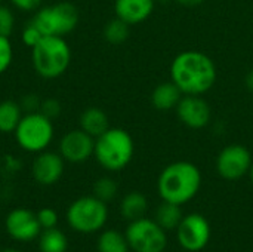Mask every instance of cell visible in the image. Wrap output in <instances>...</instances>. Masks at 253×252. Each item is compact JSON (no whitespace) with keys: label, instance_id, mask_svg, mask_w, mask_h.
Here are the masks:
<instances>
[{"label":"cell","instance_id":"26","mask_svg":"<svg viewBox=\"0 0 253 252\" xmlns=\"http://www.w3.org/2000/svg\"><path fill=\"white\" fill-rule=\"evenodd\" d=\"M44 37V34L40 31V28L31 21V22H28L25 27H24V30H22V42H24V45L25 46H28V48H34L42 39Z\"/></svg>","mask_w":253,"mask_h":252},{"label":"cell","instance_id":"30","mask_svg":"<svg viewBox=\"0 0 253 252\" xmlns=\"http://www.w3.org/2000/svg\"><path fill=\"white\" fill-rule=\"evenodd\" d=\"M19 104H21L24 113H34V111H39L40 110L42 100L37 95H34V94H28V95L22 97V100H21Z\"/></svg>","mask_w":253,"mask_h":252},{"label":"cell","instance_id":"3","mask_svg":"<svg viewBox=\"0 0 253 252\" xmlns=\"http://www.w3.org/2000/svg\"><path fill=\"white\" fill-rule=\"evenodd\" d=\"M135 143L132 135L122 128H108L95 138L93 156L107 171L117 172L125 169L133 159Z\"/></svg>","mask_w":253,"mask_h":252},{"label":"cell","instance_id":"27","mask_svg":"<svg viewBox=\"0 0 253 252\" xmlns=\"http://www.w3.org/2000/svg\"><path fill=\"white\" fill-rule=\"evenodd\" d=\"M15 27V18L7 6L0 4V36L9 37Z\"/></svg>","mask_w":253,"mask_h":252},{"label":"cell","instance_id":"14","mask_svg":"<svg viewBox=\"0 0 253 252\" xmlns=\"http://www.w3.org/2000/svg\"><path fill=\"white\" fill-rule=\"evenodd\" d=\"M64 162L65 160L59 153L44 150L37 153V157L31 166V174L39 184L52 186L61 180L64 174Z\"/></svg>","mask_w":253,"mask_h":252},{"label":"cell","instance_id":"24","mask_svg":"<svg viewBox=\"0 0 253 252\" xmlns=\"http://www.w3.org/2000/svg\"><path fill=\"white\" fill-rule=\"evenodd\" d=\"M117 192H119V186L110 177L99 178L95 183V186H93V196L98 198L99 201L105 202V203L110 202V201H113L117 196Z\"/></svg>","mask_w":253,"mask_h":252},{"label":"cell","instance_id":"12","mask_svg":"<svg viewBox=\"0 0 253 252\" xmlns=\"http://www.w3.org/2000/svg\"><path fill=\"white\" fill-rule=\"evenodd\" d=\"M175 110L178 119L191 129H202L208 126L212 117L209 102L200 95H184Z\"/></svg>","mask_w":253,"mask_h":252},{"label":"cell","instance_id":"35","mask_svg":"<svg viewBox=\"0 0 253 252\" xmlns=\"http://www.w3.org/2000/svg\"><path fill=\"white\" fill-rule=\"evenodd\" d=\"M1 252H19V251H16V250H4V251H1Z\"/></svg>","mask_w":253,"mask_h":252},{"label":"cell","instance_id":"11","mask_svg":"<svg viewBox=\"0 0 253 252\" xmlns=\"http://www.w3.org/2000/svg\"><path fill=\"white\" fill-rule=\"evenodd\" d=\"M95 138L83 129H73L67 132L59 141V154L65 162L83 163L93 156Z\"/></svg>","mask_w":253,"mask_h":252},{"label":"cell","instance_id":"33","mask_svg":"<svg viewBox=\"0 0 253 252\" xmlns=\"http://www.w3.org/2000/svg\"><path fill=\"white\" fill-rule=\"evenodd\" d=\"M246 85H248V88L253 91V68L249 71V74H248V77H246Z\"/></svg>","mask_w":253,"mask_h":252},{"label":"cell","instance_id":"10","mask_svg":"<svg viewBox=\"0 0 253 252\" xmlns=\"http://www.w3.org/2000/svg\"><path fill=\"white\" fill-rule=\"evenodd\" d=\"M252 154L242 144H230L216 157V171L227 181H237L249 174Z\"/></svg>","mask_w":253,"mask_h":252},{"label":"cell","instance_id":"20","mask_svg":"<svg viewBox=\"0 0 253 252\" xmlns=\"http://www.w3.org/2000/svg\"><path fill=\"white\" fill-rule=\"evenodd\" d=\"M22 116H24V110L19 102L10 100L0 102V132L1 134L15 132Z\"/></svg>","mask_w":253,"mask_h":252},{"label":"cell","instance_id":"9","mask_svg":"<svg viewBox=\"0 0 253 252\" xmlns=\"http://www.w3.org/2000/svg\"><path fill=\"white\" fill-rule=\"evenodd\" d=\"M211 224L200 214H190L176 227V239L181 248L190 252L205 250L211 241Z\"/></svg>","mask_w":253,"mask_h":252},{"label":"cell","instance_id":"32","mask_svg":"<svg viewBox=\"0 0 253 252\" xmlns=\"http://www.w3.org/2000/svg\"><path fill=\"white\" fill-rule=\"evenodd\" d=\"M179 4H182V6H190V7H193V6H199V4H202L205 0H176Z\"/></svg>","mask_w":253,"mask_h":252},{"label":"cell","instance_id":"19","mask_svg":"<svg viewBox=\"0 0 253 252\" xmlns=\"http://www.w3.org/2000/svg\"><path fill=\"white\" fill-rule=\"evenodd\" d=\"M184 215H182V209L181 205L176 203H170L163 201V203L160 206H157L156 212H154V221L163 229V230H173L179 226V223L182 221Z\"/></svg>","mask_w":253,"mask_h":252},{"label":"cell","instance_id":"36","mask_svg":"<svg viewBox=\"0 0 253 252\" xmlns=\"http://www.w3.org/2000/svg\"><path fill=\"white\" fill-rule=\"evenodd\" d=\"M0 4H1V0H0Z\"/></svg>","mask_w":253,"mask_h":252},{"label":"cell","instance_id":"16","mask_svg":"<svg viewBox=\"0 0 253 252\" xmlns=\"http://www.w3.org/2000/svg\"><path fill=\"white\" fill-rule=\"evenodd\" d=\"M184 97L182 91L172 82H163L157 85L151 92V104L159 111H169L176 108L178 102Z\"/></svg>","mask_w":253,"mask_h":252},{"label":"cell","instance_id":"29","mask_svg":"<svg viewBox=\"0 0 253 252\" xmlns=\"http://www.w3.org/2000/svg\"><path fill=\"white\" fill-rule=\"evenodd\" d=\"M40 113H43L46 117L49 119H56L59 114H61V104L58 100L55 98H46V100H42V104H40Z\"/></svg>","mask_w":253,"mask_h":252},{"label":"cell","instance_id":"4","mask_svg":"<svg viewBox=\"0 0 253 252\" xmlns=\"http://www.w3.org/2000/svg\"><path fill=\"white\" fill-rule=\"evenodd\" d=\"M31 61L36 73L43 79L62 76L71 64V49L62 36H44L33 49Z\"/></svg>","mask_w":253,"mask_h":252},{"label":"cell","instance_id":"34","mask_svg":"<svg viewBox=\"0 0 253 252\" xmlns=\"http://www.w3.org/2000/svg\"><path fill=\"white\" fill-rule=\"evenodd\" d=\"M249 175H251V180H252V183H253V162H252V166H251V169H249Z\"/></svg>","mask_w":253,"mask_h":252},{"label":"cell","instance_id":"1","mask_svg":"<svg viewBox=\"0 0 253 252\" xmlns=\"http://www.w3.org/2000/svg\"><path fill=\"white\" fill-rule=\"evenodd\" d=\"M216 79L213 59L200 50H184L170 64V80L184 95H203L213 88Z\"/></svg>","mask_w":253,"mask_h":252},{"label":"cell","instance_id":"5","mask_svg":"<svg viewBox=\"0 0 253 252\" xmlns=\"http://www.w3.org/2000/svg\"><path fill=\"white\" fill-rule=\"evenodd\" d=\"M16 144L28 153H42L44 151L55 135L52 119L46 117L40 111L25 113L19 120L15 132Z\"/></svg>","mask_w":253,"mask_h":252},{"label":"cell","instance_id":"22","mask_svg":"<svg viewBox=\"0 0 253 252\" xmlns=\"http://www.w3.org/2000/svg\"><path fill=\"white\" fill-rule=\"evenodd\" d=\"M98 252H129L126 235L114 229L102 232L98 238Z\"/></svg>","mask_w":253,"mask_h":252},{"label":"cell","instance_id":"2","mask_svg":"<svg viewBox=\"0 0 253 252\" xmlns=\"http://www.w3.org/2000/svg\"><path fill=\"white\" fill-rule=\"evenodd\" d=\"M200 169L187 160H179L168 165L157 180V190L163 201L184 205L190 202L200 190Z\"/></svg>","mask_w":253,"mask_h":252},{"label":"cell","instance_id":"21","mask_svg":"<svg viewBox=\"0 0 253 252\" xmlns=\"http://www.w3.org/2000/svg\"><path fill=\"white\" fill-rule=\"evenodd\" d=\"M39 250L40 252H67L68 239L56 227L46 229V230H43V233H40Z\"/></svg>","mask_w":253,"mask_h":252},{"label":"cell","instance_id":"18","mask_svg":"<svg viewBox=\"0 0 253 252\" xmlns=\"http://www.w3.org/2000/svg\"><path fill=\"white\" fill-rule=\"evenodd\" d=\"M147 209H148V201L139 192L127 193L120 203V212L129 221H135V220L142 218L145 215Z\"/></svg>","mask_w":253,"mask_h":252},{"label":"cell","instance_id":"6","mask_svg":"<svg viewBox=\"0 0 253 252\" xmlns=\"http://www.w3.org/2000/svg\"><path fill=\"white\" fill-rule=\"evenodd\" d=\"M107 218V203L95 196L79 198L67 209V223L79 233H95L101 230L105 226Z\"/></svg>","mask_w":253,"mask_h":252},{"label":"cell","instance_id":"31","mask_svg":"<svg viewBox=\"0 0 253 252\" xmlns=\"http://www.w3.org/2000/svg\"><path fill=\"white\" fill-rule=\"evenodd\" d=\"M12 4L15 7H18L19 10H25V12H31V10H36L43 0H10Z\"/></svg>","mask_w":253,"mask_h":252},{"label":"cell","instance_id":"25","mask_svg":"<svg viewBox=\"0 0 253 252\" xmlns=\"http://www.w3.org/2000/svg\"><path fill=\"white\" fill-rule=\"evenodd\" d=\"M13 59V49L9 37L0 36V74H3L12 64Z\"/></svg>","mask_w":253,"mask_h":252},{"label":"cell","instance_id":"8","mask_svg":"<svg viewBox=\"0 0 253 252\" xmlns=\"http://www.w3.org/2000/svg\"><path fill=\"white\" fill-rule=\"evenodd\" d=\"M125 235L129 248L135 252H163L168 245L166 230L145 217L130 221Z\"/></svg>","mask_w":253,"mask_h":252},{"label":"cell","instance_id":"7","mask_svg":"<svg viewBox=\"0 0 253 252\" xmlns=\"http://www.w3.org/2000/svg\"><path fill=\"white\" fill-rule=\"evenodd\" d=\"M44 36H65L79 24V10L68 1L39 9L31 19Z\"/></svg>","mask_w":253,"mask_h":252},{"label":"cell","instance_id":"17","mask_svg":"<svg viewBox=\"0 0 253 252\" xmlns=\"http://www.w3.org/2000/svg\"><path fill=\"white\" fill-rule=\"evenodd\" d=\"M110 128L108 116L104 110L98 107H89L86 108L80 116V129H83L86 134H89L93 138H98Z\"/></svg>","mask_w":253,"mask_h":252},{"label":"cell","instance_id":"15","mask_svg":"<svg viewBox=\"0 0 253 252\" xmlns=\"http://www.w3.org/2000/svg\"><path fill=\"white\" fill-rule=\"evenodd\" d=\"M154 10V0H116V16L129 25L144 22L151 16Z\"/></svg>","mask_w":253,"mask_h":252},{"label":"cell","instance_id":"28","mask_svg":"<svg viewBox=\"0 0 253 252\" xmlns=\"http://www.w3.org/2000/svg\"><path fill=\"white\" fill-rule=\"evenodd\" d=\"M37 220L40 223V227L43 230L46 229H53L58 224V214L52 208H43L37 212Z\"/></svg>","mask_w":253,"mask_h":252},{"label":"cell","instance_id":"23","mask_svg":"<svg viewBox=\"0 0 253 252\" xmlns=\"http://www.w3.org/2000/svg\"><path fill=\"white\" fill-rule=\"evenodd\" d=\"M129 24L122 21L120 18H114L107 22L104 28V37L108 43L111 45H120L127 40L129 37Z\"/></svg>","mask_w":253,"mask_h":252},{"label":"cell","instance_id":"13","mask_svg":"<svg viewBox=\"0 0 253 252\" xmlns=\"http://www.w3.org/2000/svg\"><path fill=\"white\" fill-rule=\"evenodd\" d=\"M6 232L9 236L19 242H28L40 236V223L37 220V214L31 212L25 208H16L10 211L4 221Z\"/></svg>","mask_w":253,"mask_h":252}]
</instances>
